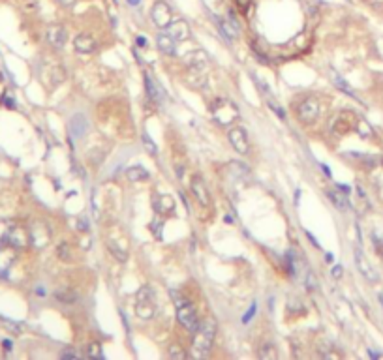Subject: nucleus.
Here are the masks:
<instances>
[{"instance_id": "1", "label": "nucleus", "mask_w": 383, "mask_h": 360, "mask_svg": "<svg viewBox=\"0 0 383 360\" xmlns=\"http://www.w3.org/2000/svg\"><path fill=\"white\" fill-rule=\"evenodd\" d=\"M184 64L188 68V81L190 85L203 88L207 83V64H209V55L203 49H196L190 55H186Z\"/></svg>"}, {"instance_id": "2", "label": "nucleus", "mask_w": 383, "mask_h": 360, "mask_svg": "<svg viewBox=\"0 0 383 360\" xmlns=\"http://www.w3.org/2000/svg\"><path fill=\"white\" fill-rule=\"evenodd\" d=\"M216 330H218V324L213 317H209L199 324V328L194 332V340H192V347H194L196 357L203 359L209 355V351L213 349V343H214Z\"/></svg>"}, {"instance_id": "3", "label": "nucleus", "mask_w": 383, "mask_h": 360, "mask_svg": "<svg viewBox=\"0 0 383 360\" xmlns=\"http://www.w3.org/2000/svg\"><path fill=\"white\" fill-rule=\"evenodd\" d=\"M171 298H173V304L177 308V321L186 328L188 332H194L199 328V319H197V312L196 308L192 306V302L188 300L184 294L180 291H171Z\"/></svg>"}, {"instance_id": "4", "label": "nucleus", "mask_w": 383, "mask_h": 360, "mask_svg": "<svg viewBox=\"0 0 383 360\" xmlns=\"http://www.w3.org/2000/svg\"><path fill=\"white\" fill-rule=\"evenodd\" d=\"M135 313L141 319H152L156 313V296L150 285H143L135 294Z\"/></svg>"}, {"instance_id": "5", "label": "nucleus", "mask_w": 383, "mask_h": 360, "mask_svg": "<svg viewBox=\"0 0 383 360\" xmlns=\"http://www.w3.org/2000/svg\"><path fill=\"white\" fill-rule=\"evenodd\" d=\"M211 113L214 116V120L222 126H229L233 124L235 120L241 118V113L237 109V105L229 100H214L213 105H211Z\"/></svg>"}, {"instance_id": "6", "label": "nucleus", "mask_w": 383, "mask_h": 360, "mask_svg": "<svg viewBox=\"0 0 383 360\" xmlns=\"http://www.w3.org/2000/svg\"><path fill=\"white\" fill-rule=\"evenodd\" d=\"M150 19H152V23L158 29H168L169 25H171V21H173V11H171L168 2L156 0L154 6H152V10H150Z\"/></svg>"}, {"instance_id": "7", "label": "nucleus", "mask_w": 383, "mask_h": 360, "mask_svg": "<svg viewBox=\"0 0 383 360\" xmlns=\"http://www.w3.org/2000/svg\"><path fill=\"white\" fill-rule=\"evenodd\" d=\"M4 240L11 248H25L30 244V229L23 225H9L4 233Z\"/></svg>"}, {"instance_id": "8", "label": "nucleus", "mask_w": 383, "mask_h": 360, "mask_svg": "<svg viewBox=\"0 0 383 360\" xmlns=\"http://www.w3.org/2000/svg\"><path fill=\"white\" fill-rule=\"evenodd\" d=\"M30 244H34L36 248H45L51 240V229L43 221H34L30 225Z\"/></svg>"}, {"instance_id": "9", "label": "nucleus", "mask_w": 383, "mask_h": 360, "mask_svg": "<svg viewBox=\"0 0 383 360\" xmlns=\"http://www.w3.org/2000/svg\"><path fill=\"white\" fill-rule=\"evenodd\" d=\"M190 188H192V193H194V197L197 199V203H199L203 209H209V207H211V193H209V188H207L205 180L201 179L199 175L192 177Z\"/></svg>"}, {"instance_id": "10", "label": "nucleus", "mask_w": 383, "mask_h": 360, "mask_svg": "<svg viewBox=\"0 0 383 360\" xmlns=\"http://www.w3.org/2000/svg\"><path fill=\"white\" fill-rule=\"evenodd\" d=\"M227 137H229V143L233 144V148L239 154H248V150H250V141H248V133H246L244 128L237 126L233 130H229Z\"/></svg>"}, {"instance_id": "11", "label": "nucleus", "mask_w": 383, "mask_h": 360, "mask_svg": "<svg viewBox=\"0 0 383 360\" xmlns=\"http://www.w3.org/2000/svg\"><path fill=\"white\" fill-rule=\"evenodd\" d=\"M297 114H299V118L304 124H310V122H314V120H318V116H319L318 100H316V98H306V100L299 105Z\"/></svg>"}, {"instance_id": "12", "label": "nucleus", "mask_w": 383, "mask_h": 360, "mask_svg": "<svg viewBox=\"0 0 383 360\" xmlns=\"http://www.w3.org/2000/svg\"><path fill=\"white\" fill-rule=\"evenodd\" d=\"M47 41H49V45L55 49H62L66 45V41H68V32L62 25H51L49 29H47Z\"/></svg>"}, {"instance_id": "13", "label": "nucleus", "mask_w": 383, "mask_h": 360, "mask_svg": "<svg viewBox=\"0 0 383 360\" xmlns=\"http://www.w3.org/2000/svg\"><path fill=\"white\" fill-rule=\"evenodd\" d=\"M156 45H158L160 53L168 55V57H175L177 55V39L173 38L171 34H166V32H160L156 36Z\"/></svg>"}, {"instance_id": "14", "label": "nucleus", "mask_w": 383, "mask_h": 360, "mask_svg": "<svg viewBox=\"0 0 383 360\" xmlns=\"http://www.w3.org/2000/svg\"><path fill=\"white\" fill-rule=\"evenodd\" d=\"M355 265H357V268H359V272L365 276L368 282H378V280H380V276L374 272V268H372L370 263L366 261L365 253H363L361 250H357L355 252Z\"/></svg>"}, {"instance_id": "15", "label": "nucleus", "mask_w": 383, "mask_h": 360, "mask_svg": "<svg viewBox=\"0 0 383 360\" xmlns=\"http://www.w3.org/2000/svg\"><path fill=\"white\" fill-rule=\"evenodd\" d=\"M70 132L74 135L75 139H81L85 137V133L88 132V120H86V116L83 113H77L72 116V120H70Z\"/></svg>"}, {"instance_id": "16", "label": "nucleus", "mask_w": 383, "mask_h": 360, "mask_svg": "<svg viewBox=\"0 0 383 360\" xmlns=\"http://www.w3.org/2000/svg\"><path fill=\"white\" fill-rule=\"evenodd\" d=\"M169 34L173 36V38L177 39V41H184V39L190 38V25H188L184 19H177V21H171V25L168 27Z\"/></svg>"}, {"instance_id": "17", "label": "nucleus", "mask_w": 383, "mask_h": 360, "mask_svg": "<svg viewBox=\"0 0 383 360\" xmlns=\"http://www.w3.org/2000/svg\"><path fill=\"white\" fill-rule=\"evenodd\" d=\"M145 86H147V96H149L150 102H154L156 105H160L164 102V90H162V86L149 73L145 75Z\"/></svg>"}, {"instance_id": "18", "label": "nucleus", "mask_w": 383, "mask_h": 360, "mask_svg": "<svg viewBox=\"0 0 383 360\" xmlns=\"http://www.w3.org/2000/svg\"><path fill=\"white\" fill-rule=\"evenodd\" d=\"M74 47L77 53L88 55V53H94V51H96V41H94V38L92 36H88V34H79V36H75V39H74Z\"/></svg>"}, {"instance_id": "19", "label": "nucleus", "mask_w": 383, "mask_h": 360, "mask_svg": "<svg viewBox=\"0 0 383 360\" xmlns=\"http://www.w3.org/2000/svg\"><path fill=\"white\" fill-rule=\"evenodd\" d=\"M216 23H218V27H220V32H222L229 41L237 39V36H239V27H237L235 23H231L229 19H218V17H216Z\"/></svg>"}, {"instance_id": "20", "label": "nucleus", "mask_w": 383, "mask_h": 360, "mask_svg": "<svg viewBox=\"0 0 383 360\" xmlns=\"http://www.w3.org/2000/svg\"><path fill=\"white\" fill-rule=\"evenodd\" d=\"M126 179L130 180V182H147V180L150 179V175L145 167H141V165H131V167L126 169Z\"/></svg>"}, {"instance_id": "21", "label": "nucleus", "mask_w": 383, "mask_h": 360, "mask_svg": "<svg viewBox=\"0 0 383 360\" xmlns=\"http://www.w3.org/2000/svg\"><path fill=\"white\" fill-rule=\"evenodd\" d=\"M154 209H156V212H168V210H173L175 209V201H173V197L171 195H156L154 197Z\"/></svg>"}, {"instance_id": "22", "label": "nucleus", "mask_w": 383, "mask_h": 360, "mask_svg": "<svg viewBox=\"0 0 383 360\" xmlns=\"http://www.w3.org/2000/svg\"><path fill=\"white\" fill-rule=\"evenodd\" d=\"M53 296H55V300H58V302L62 304H75L77 298H79L74 289H56Z\"/></svg>"}, {"instance_id": "23", "label": "nucleus", "mask_w": 383, "mask_h": 360, "mask_svg": "<svg viewBox=\"0 0 383 360\" xmlns=\"http://www.w3.org/2000/svg\"><path fill=\"white\" fill-rule=\"evenodd\" d=\"M327 197L335 203V207H337L338 210H342V212H344L346 209H349V201H347L346 195H342V193H338V191H335V190H329Z\"/></svg>"}, {"instance_id": "24", "label": "nucleus", "mask_w": 383, "mask_h": 360, "mask_svg": "<svg viewBox=\"0 0 383 360\" xmlns=\"http://www.w3.org/2000/svg\"><path fill=\"white\" fill-rule=\"evenodd\" d=\"M331 79H333V83H335V85H337L338 88L342 90V92H346L347 96H351V98H355V100H357V94H355V92H353V88H351V86L347 85L346 81H344L342 77L338 75V73H337V72H335V70H331Z\"/></svg>"}, {"instance_id": "25", "label": "nucleus", "mask_w": 383, "mask_h": 360, "mask_svg": "<svg viewBox=\"0 0 383 360\" xmlns=\"http://www.w3.org/2000/svg\"><path fill=\"white\" fill-rule=\"evenodd\" d=\"M257 357L261 360H276L278 359V353H276L272 343H263L259 351H257Z\"/></svg>"}, {"instance_id": "26", "label": "nucleus", "mask_w": 383, "mask_h": 360, "mask_svg": "<svg viewBox=\"0 0 383 360\" xmlns=\"http://www.w3.org/2000/svg\"><path fill=\"white\" fill-rule=\"evenodd\" d=\"M85 353H86V357H88V359H94V360H102L103 359L102 345H100L98 341H90V343L86 345Z\"/></svg>"}, {"instance_id": "27", "label": "nucleus", "mask_w": 383, "mask_h": 360, "mask_svg": "<svg viewBox=\"0 0 383 360\" xmlns=\"http://www.w3.org/2000/svg\"><path fill=\"white\" fill-rule=\"evenodd\" d=\"M56 255H58V259H62V261H66V263H70L72 259H74V253H72V248H70V244L68 242H60L58 244V248H56Z\"/></svg>"}, {"instance_id": "28", "label": "nucleus", "mask_w": 383, "mask_h": 360, "mask_svg": "<svg viewBox=\"0 0 383 360\" xmlns=\"http://www.w3.org/2000/svg\"><path fill=\"white\" fill-rule=\"evenodd\" d=\"M169 359H173V360H186L188 359V353L182 349V345L173 343V345H169Z\"/></svg>"}, {"instance_id": "29", "label": "nucleus", "mask_w": 383, "mask_h": 360, "mask_svg": "<svg viewBox=\"0 0 383 360\" xmlns=\"http://www.w3.org/2000/svg\"><path fill=\"white\" fill-rule=\"evenodd\" d=\"M141 139H143V146H145V150L149 152L150 156H156L158 154V146H156V143L152 141V137H150L149 133L145 132L141 135Z\"/></svg>"}, {"instance_id": "30", "label": "nucleus", "mask_w": 383, "mask_h": 360, "mask_svg": "<svg viewBox=\"0 0 383 360\" xmlns=\"http://www.w3.org/2000/svg\"><path fill=\"white\" fill-rule=\"evenodd\" d=\"M357 132L361 133V135H363L365 139H366V137H370V135H372V130H370V126H368V124H366L365 120H363V118H359V120H357Z\"/></svg>"}, {"instance_id": "31", "label": "nucleus", "mask_w": 383, "mask_h": 360, "mask_svg": "<svg viewBox=\"0 0 383 360\" xmlns=\"http://www.w3.org/2000/svg\"><path fill=\"white\" fill-rule=\"evenodd\" d=\"M304 284H306V287H308L310 291L318 287V280H316V276H314V272H312V270H308V272L304 274Z\"/></svg>"}, {"instance_id": "32", "label": "nucleus", "mask_w": 383, "mask_h": 360, "mask_svg": "<svg viewBox=\"0 0 383 360\" xmlns=\"http://www.w3.org/2000/svg\"><path fill=\"white\" fill-rule=\"evenodd\" d=\"M267 104H269V107H271L272 111H274V113L278 114L280 118H284V116H286V113H284V111H282V109H280V105H278V104H276V102H274V100H272L271 94H269V98H267Z\"/></svg>"}, {"instance_id": "33", "label": "nucleus", "mask_w": 383, "mask_h": 360, "mask_svg": "<svg viewBox=\"0 0 383 360\" xmlns=\"http://www.w3.org/2000/svg\"><path fill=\"white\" fill-rule=\"evenodd\" d=\"M235 4H237L241 13H248L250 6H252V0H235Z\"/></svg>"}, {"instance_id": "34", "label": "nucleus", "mask_w": 383, "mask_h": 360, "mask_svg": "<svg viewBox=\"0 0 383 360\" xmlns=\"http://www.w3.org/2000/svg\"><path fill=\"white\" fill-rule=\"evenodd\" d=\"M255 310H257V304L254 302L252 306H250V310L246 312V315H244V317H243V321H244V323H248V321H250V319H252L254 315H255Z\"/></svg>"}, {"instance_id": "35", "label": "nucleus", "mask_w": 383, "mask_h": 360, "mask_svg": "<svg viewBox=\"0 0 383 360\" xmlns=\"http://www.w3.org/2000/svg\"><path fill=\"white\" fill-rule=\"evenodd\" d=\"M77 227H79V231H90V225H88V221H86L85 216L79 218V225H77Z\"/></svg>"}, {"instance_id": "36", "label": "nucleus", "mask_w": 383, "mask_h": 360, "mask_svg": "<svg viewBox=\"0 0 383 360\" xmlns=\"http://www.w3.org/2000/svg\"><path fill=\"white\" fill-rule=\"evenodd\" d=\"M60 357H62V359H77V357H79V353H75V351H64Z\"/></svg>"}, {"instance_id": "37", "label": "nucleus", "mask_w": 383, "mask_h": 360, "mask_svg": "<svg viewBox=\"0 0 383 360\" xmlns=\"http://www.w3.org/2000/svg\"><path fill=\"white\" fill-rule=\"evenodd\" d=\"M60 6H64V8H72V6H75V2L77 0H56Z\"/></svg>"}, {"instance_id": "38", "label": "nucleus", "mask_w": 383, "mask_h": 360, "mask_svg": "<svg viewBox=\"0 0 383 360\" xmlns=\"http://www.w3.org/2000/svg\"><path fill=\"white\" fill-rule=\"evenodd\" d=\"M135 41H137V47H147V39L143 38V36H137Z\"/></svg>"}, {"instance_id": "39", "label": "nucleus", "mask_w": 383, "mask_h": 360, "mask_svg": "<svg viewBox=\"0 0 383 360\" xmlns=\"http://www.w3.org/2000/svg\"><path fill=\"white\" fill-rule=\"evenodd\" d=\"M333 276H335V278H340V276H342V266H335V268H333Z\"/></svg>"}, {"instance_id": "40", "label": "nucleus", "mask_w": 383, "mask_h": 360, "mask_svg": "<svg viewBox=\"0 0 383 360\" xmlns=\"http://www.w3.org/2000/svg\"><path fill=\"white\" fill-rule=\"evenodd\" d=\"M368 355H370L372 359H380V357H382V355H380V353H376V351H368Z\"/></svg>"}, {"instance_id": "41", "label": "nucleus", "mask_w": 383, "mask_h": 360, "mask_svg": "<svg viewBox=\"0 0 383 360\" xmlns=\"http://www.w3.org/2000/svg\"><path fill=\"white\" fill-rule=\"evenodd\" d=\"M2 343H4V349H11V341L9 340H4Z\"/></svg>"}, {"instance_id": "42", "label": "nucleus", "mask_w": 383, "mask_h": 360, "mask_svg": "<svg viewBox=\"0 0 383 360\" xmlns=\"http://www.w3.org/2000/svg\"><path fill=\"white\" fill-rule=\"evenodd\" d=\"M128 4H130V6H139L141 0H128Z\"/></svg>"}, {"instance_id": "43", "label": "nucleus", "mask_w": 383, "mask_h": 360, "mask_svg": "<svg viewBox=\"0 0 383 360\" xmlns=\"http://www.w3.org/2000/svg\"><path fill=\"white\" fill-rule=\"evenodd\" d=\"M321 169L325 171V175H327V177H331V169H329V167H325V165H323V163H321Z\"/></svg>"}, {"instance_id": "44", "label": "nucleus", "mask_w": 383, "mask_h": 360, "mask_svg": "<svg viewBox=\"0 0 383 360\" xmlns=\"http://www.w3.org/2000/svg\"><path fill=\"white\" fill-rule=\"evenodd\" d=\"M325 261H327V263H333V253H327V255H325Z\"/></svg>"}, {"instance_id": "45", "label": "nucleus", "mask_w": 383, "mask_h": 360, "mask_svg": "<svg viewBox=\"0 0 383 360\" xmlns=\"http://www.w3.org/2000/svg\"><path fill=\"white\" fill-rule=\"evenodd\" d=\"M113 2H115V4H117V2H119V0H113Z\"/></svg>"}]
</instances>
